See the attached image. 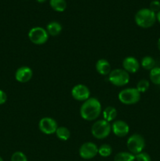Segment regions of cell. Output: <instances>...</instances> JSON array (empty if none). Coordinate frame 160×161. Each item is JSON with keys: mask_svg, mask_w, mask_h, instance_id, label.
Returning <instances> with one entry per match:
<instances>
[{"mask_svg": "<svg viewBox=\"0 0 160 161\" xmlns=\"http://www.w3.org/2000/svg\"><path fill=\"white\" fill-rule=\"evenodd\" d=\"M101 113V104L96 97H89L83 102L80 108V115L85 120L97 119Z\"/></svg>", "mask_w": 160, "mask_h": 161, "instance_id": "6da1fadb", "label": "cell"}, {"mask_svg": "<svg viewBox=\"0 0 160 161\" xmlns=\"http://www.w3.org/2000/svg\"><path fill=\"white\" fill-rule=\"evenodd\" d=\"M156 21V14L152 12L149 8H143L135 14V22L139 27L148 28L153 26Z\"/></svg>", "mask_w": 160, "mask_h": 161, "instance_id": "7a4b0ae2", "label": "cell"}, {"mask_svg": "<svg viewBox=\"0 0 160 161\" xmlns=\"http://www.w3.org/2000/svg\"><path fill=\"white\" fill-rule=\"evenodd\" d=\"M111 131V124L104 119H99L96 121L91 128L93 136L97 139H104L110 135Z\"/></svg>", "mask_w": 160, "mask_h": 161, "instance_id": "3957f363", "label": "cell"}, {"mask_svg": "<svg viewBox=\"0 0 160 161\" xmlns=\"http://www.w3.org/2000/svg\"><path fill=\"white\" fill-rule=\"evenodd\" d=\"M119 99L124 105H134L141 99V93L136 88H125L119 92Z\"/></svg>", "mask_w": 160, "mask_h": 161, "instance_id": "277c9868", "label": "cell"}, {"mask_svg": "<svg viewBox=\"0 0 160 161\" xmlns=\"http://www.w3.org/2000/svg\"><path fill=\"white\" fill-rule=\"evenodd\" d=\"M110 83L117 86H123L130 81V75L123 69H113L108 75Z\"/></svg>", "mask_w": 160, "mask_h": 161, "instance_id": "5b68a950", "label": "cell"}, {"mask_svg": "<svg viewBox=\"0 0 160 161\" xmlns=\"http://www.w3.org/2000/svg\"><path fill=\"white\" fill-rule=\"evenodd\" d=\"M126 145L130 153L133 155H136L144 150L145 147V140L142 135L134 134L128 138Z\"/></svg>", "mask_w": 160, "mask_h": 161, "instance_id": "8992f818", "label": "cell"}, {"mask_svg": "<svg viewBox=\"0 0 160 161\" xmlns=\"http://www.w3.org/2000/svg\"><path fill=\"white\" fill-rule=\"evenodd\" d=\"M28 38L32 43L35 45H42L48 41L49 34L45 28L35 27L28 32Z\"/></svg>", "mask_w": 160, "mask_h": 161, "instance_id": "52a82bcc", "label": "cell"}, {"mask_svg": "<svg viewBox=\"0 0 160 161\" xmlns=\"http://www.w3.org/2000/svg\"><path fill=\"white\" fill-rule=\"evenodd\" d=\"M57 123L51 117H43L39 123V128L40 131L45 135H53L56 133L57 129Z\"/></svg>", "mask_w": 160, "mask_h": 161, "instance_id": "ba28073f", "label": "cell"}, {"mask_svg": "<svg viewBox=\"0 0 160 161\" xmlns=\"http://www.w3.org/2000/svg\"><path fill=\"white\" fill-rule=\"evenodd\" d=\"M98 154V147L93 142H85L79 148L80 157L85 160H90Z\"/></svg>", "mask_w": 160, "mask_h": 161, "instance_id": "9c48e42d", "label": "cell"}, {"mask_svg": "<svg viewBox=\"0 0 160 161\" xmlns=\"http://www.w3.org/2000/svg\"><path fill=\"white\" fill-rule=\"evenodd\" d=\"M89 95L90 91L86 85H75L72 90V96L78 102H85L89 98Z\"/></svg>", "mask_w": 160, "mask_h": 161, "instance_id": "30bf717a", "label": "cell"}, {"mask_svg": "<svg viewBox=\"0 0 160 161\" xmlns=\"http://www.w3.org/2000/svg\"><path fill=\"white\" fill-rule=\"evenodd\" d=\"M111 130L116 136L122 138V137L126 136L129 134L130 127L125 121L116 120L111 125Z\"/></svg>", "mask_w": 160, "mask_h": 161, "instance_id": "8fae6325", "label": "cell"}, {"mask_svg": "<svg viewBox=\"0 0 160 161\" xmlns=\"http://www.w3.org/2000/svg\"><path fill=\"white\" fill-rule=\"evenodd\" d=\"M33 72L31 69L27 66L20 67L16 71L15 79L19 83H28L32 78Z\"/></svg>", "mask_w": 160, "mask_h": 161, "instance_id": "7c38bea8", "label": "cell"}, {"mask_svg": "<svg viewBox=\"0 0 160 161\" xmlns=\"http://www.w3.org/2000/svg\"><path fill=\"white\" fill-rule=\"evenodd\" d=\"M122 68L128 73H135L140 69V63L134 57H126L122 61Z\"/></svg>", "mask_w": 160, "mask_h": 161, "instance_id": "4fadbf2b", "label": "cell"}, {"mask_svg": "<svg viewBox=\"0 0 160 161\" xmlns=\"http://www.w3.org/2000/svg\"><path fill=\"white\" fill-rule=\"evenodd\" d=\"M96 70L102 75H109L111 71V64L107 60L100 59L96 63Z\"/></svg>", "mask_w": 160, "mask_h": 161, "instance_id": "5bb4252c", "label": "cell"}, {"mask_svg": "<svg viewBox=\"0 0 160 161\" xmlns=\"http://www.w3.org/2000/svg\"><path fill=\"white\" fill-rule=\"evenodd\" d=\"M45 30L50 36H56L62 31V26L59 22L52 21L47 25Z\"/></svg>", "mask_w": 160, "mask_h": 161, "instance_id": "9a60e30c", "label": "cell"}, {"mask_svg": "<svg viewBox=\"0 0 160 161\" xmlns=\"http://www.w3.org/2000/svg\"><path fill=\"white\" fill-rule=\"evenodd\" d=\"M118 112L116 108L113 106H108L105 108V109L103 111V116L104 119L108 122L113 121L116 117H117Z\"/></svg>", "mask_w": 160, "mask_h": 161, "instance_id": "2e32d148", "label": "cell"}, {"mask_svg": "<svg viewBox=\"0 0 160 161\" xmlns=\"http://www.w3.org/2000/svg\"><path fill=\"white\" fill-rule=\"evenodd\" d=\"M52 9L57 12H63L67 8V2L65 0H50Z\"/></svg>", "mask_w": 160, "mask_h": 161, "instance_id": "e0dca14e", "label": "cell"}, {"mask_svg": "<svg viewBox=\"0 0 160 161\" xmlns=\"http://www.w3.org/2000/svg\"><path fill=\"white\" fill-rule=\"evenodd\" d=\"M56 135L61 141H67L70 138V130L65 127H58L56 130Z\"/></svg>", "mask_w": 160, "mask_h": 161, "instance_id": "ac0fdd59", "label": "cell"}, {"mask_svg": "<svg viewBox=\"0 0 160 161\" xmlns=\"http://www.w3.org/2000/svg\"><path fill=\"white\" fill-rule=\"evenodd\" d=\"M114 161H135V155L130 152H120L116 154Z\"/></svg>", "mask_w": 160, "mask_h": 161, "instance_id": "d6986e66", "label": "cell"}, {"mask_svg": "<svg viewBox=\"0 0 160 161\" xmlns=\"http://www.w3.org/2000/svg\"><path fill=\"white\" fill-rule=\"evenodd\" d=\"M155 61L153 58L151 56H145L141 60V66L145 70H152L155 68Z\"/></svg>", "mask_w": 160, "mask_h": 161, "instance_id": "ffe728a7", "label": "cell"}, {"mask_svg": "<svg viewBox=\"0 0 160 161\" xmlns=\"http://www.w3.org/2000/svg\"><path fill=\"white\" fill-rule=\"evenodd\" d=\"M150 80L155 85H160V68L155 67L150 71Z\"/></svg>", "mask_w": 160, "mask_h": 161, "instance_id": "44dd1931", "label": "cell"}, {"mask_svg": "<svg viewBox=\"0 0 160 161\" xmlns=\"http://www.w3.org/2000/svg\"><path fill=\"white\" fill-rule=\"evenodd\" d=\"M112 153V148L108 144H103L98 148L99 155L102 157H108Z\"/></svg>", "mask_w": 160, "mask_h": 161, "instance_id": "7402d4cb", "label": "cell"}, {"mask_svg": "<svg viewBox=\"0 0 160 161\" xmlns=\"http://www.w3.org/2000/svg\"><path fill=\"white\" fill-rule=\"evenodd\" d=\"M149 86H150V83L149 81L147 80H141L136 84V89L139 91L140 93H144L149 89Z\"/></svg>", "mask_w": 160, "mask_h": 161, "instance_id": "603a6c76", "label": "cell"}, {"mask_svg": "<svg viewBox=\"0 0 160 161\" xmlns=\"http://www.w3.org/2000/svg\"><path fill=\"white\" fill-rule=\"evenodd\" d=\"M11 161H28V159H27V157L24 153L17 151L12 155Z\"/></svg>", "mask_w": 160, "mask_h": 161, "instance_id": "cb8c5ba5", "label": "cell"}, {"mask_svg": "<svg viewBox=\"0 0 160 161\" xmlns=\"http://www.w3.org/2000/svg\"><path fill=\"white\" fill-rule=\"evenodd\" d=\"M135 160L136 161H151V157L147 153L141 152L135 155Z\"/></svg>", "mask_w": 160, "mask_h": 161, "instance_id": "d4e9b609", "label": "cell"}, {"mask_svg": "<svg viewBox=\"0 0 160 161\" xmlns=\"http://www.w3.org/2000/svg\"><path fill=\"white\" fill-rule=\"evenodd\" d=\"M149 9L154 13H158L160 11V2L158 0H153L151 2Z\"/></svg>", "mask_w": 160, "mask_h": 161, "instance_id": "484cf974", "label": "cell"}, {"mask_svg": "<svg viewBox=\"0 0 160 161\" xmlns=\"http://www.w3.org/2000/svg\"><path fill=\"white\" fill-rule=\"evenodd\" d=\"M7 100V95L3 91L0 90V105H3Z\"/></svg>", "mask_w": 160, "mask_h": 161, "instance_id": "4316f807", "label": "cell"}, {"mask_svg": "<svg viewBox=\"0 0 160 161\" xmlns=\"http://www.w3.org/2000/svg\"><path fill=\"white\" fill-rule=\"evenodd\" d=\"M156 20L160 23V11H158L156 14Z\"/></svg>", "mask_w": 160, "mask_h": 161, "instance_id": "83f0119b", "label": "cell"}, {"mask_svg": "<svg viewBox=\"0 0 160 161\" xmlns=\"http://www.w3.org/2000/svg\"><path fill=\"white\" fill-rule=\"evenodd\" d=\"M158 48L160 51V39L158 40Z\"/></svg>", "mask_w": 160, "mask_h": 161, "instance_id": "f1b7e54d", "label": "cell"}, {"mask_svg": "<svg viewBox=\"0 0 160 161\" xmlns=\"http://www.w3.org/2000/svg\"><path fill=\"white\" fill-rule=\"evenodd\" d=\"M36 1L39 2V3H45L46 0H36Z\"/></svg>", "mask_w": 160, "mask_h": 161, "instance_id": "f546056e", "label": "cell"}, {"mask_svg": "<svg viewBox=\"0 0 160 161\" xmlns=\"http://www.w3.org/2000/svg\"><path fill=\"white\" fill-rule=\"evenodd\" d=\"M0 161H3V158H2L1 157H0Z\"/></svg>", "mask_w": 160, "mask_h": 161, "instance_id": "4dcf8cb0", "label": "cell"}]
</instances>
